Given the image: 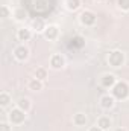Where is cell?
Segmentation results:
<instances>
[{
    "label": "cell",
    "instance_id": "6da1fadb",
    "mask_svg": "<svg viewBox=\"0 0 129 131\" xmlns=\"http://www.w3.org/2000/svg\"><path fill=\"white\" fill-rule=\"evenodd\" d=\"M111 95L119 101H125L129 98V84L125 81H117L111 89Z\"/></svg>",
    "mask_w": 129,
    "mask_h": 131
},
{
    "label": "cell",
    "instance_id": "7a4b0ae2",
    "mask_svg": "<svg viewBox=\"0 0 129 131\" xmlns=\"http://www.w3.org/2000/svg\"><path fill=\"white\" fill-rule=\"evenodd\" d=\"M8 119H9V124L12 125H20L26 121V111H23L21 108H12L8 114Z\"/></svg>",
    "mask_w": 129,
    "mask_h": 131
},
{
    "label": "cell",
    "instance_id": "3957f363",
    "mask_svg": "<svg viewBox=\"0 0 129 131\" xmlns=\"http://www.w3.org/2000/svg\"><path fill=\"white\" fill-rule=\"evenodd\" d=\"M108 63L111 67H120L125 64V53L122 50H112L108 55Z\"/></svg>",
    "mask_w": 129,
    "mask_h": 131
},
{
    "label": "cell",
    "instance_id": "277c9868",
    "mask_svg": "<svg viewBox=\"0 0 129 131\" xmlns=\"http://www.w3.org/2000/svg\"><path fill=\"white\" fill-rule=\"evenodd\" d=\"M96 20H97V15L93 11H90V9L84 11V12L79 15V21H81L84 26H93V25H96Z\"/></svg>",
    "mask_w": 129,
    "mask_h": 131
},
{
    "label": "cell",
    "instance_id": "5b68a950",
    "mask_svg": "<svg viewBox=\"0 0 129 131\" xmlns=\"http://www.w3.org/2000/svg\"><path fill=\"white\" fill-rule=\"evenodd\" d=\"M14 57H15L17 61H26V60L29 58V49H28L24 44L17 46V47L14 49Z\"/></svg>",
    "mask_w": 129,
    "mask_h": 131
},
{
    "label": "cell",
    "instance_id": "8992f818",
    "mask_svg": "<svg viewBox=\"0 0 129 131\" xmlns=\"http://www.w3.org/2000/svg\"><path fill=\"white\" fill-rule=\"evenodd\" d=\"M115 82H117V78L112 73H103L102 78H100V85L105 87V89H112Z\"/></svg>",
    "mask_w": 129,
    "mask_h": 131
},
{
    "label": "cell",
    "instance_id": "52a82bcc",
    "mask_svg": "<svg viewBox=\"0 0 129 131\" xmlns=\"http://www.w3.org/2000/svg\"><path fill=\"white\" fill-rule=\"evenodd\" d=\"M64 66H65V58L61 55V53H55V55H52V58H50V67H52V69H55V70H61Z\"/></svg>",
    "mask_w": 129,
    "mask_h": 131
},
{
    "label": "cell",
    "instance_id": "ba28073f",
    "mask_svg": "<svg viewBox=\"0 0 129 131\" xmlns=\"http://www.w3.org/2000/svg\"><path fill=\"white\" fill-rule=\"evenodd\" d=\"M43 34H44V38H47V40H56L58 35H59V29H58V26L50 25V26H47V28L44 29Z\"/></svg>",
    "mask_w": 129,
    "mask_h": 131
},
{
    "label": "cell",
    "instance_id": "9c48e42d",
    "mask_svg": "<svg viewBox=\"0 0 129 131\" xmlns=\"http://www.w3.org/2000/svg\"><path fill=\"white\" fill-rule=\"evenodd\" d=\"M114 104H115V98H114L112 95H103V96L100 98V107L105 108V110L112 108Z\"/></svg>",
    "mask_w": 129,
    "mask_h": 131
},
{
    "label": "cell",
    "instance_id": "30bf717a",
    "mask_svg": "<svg viewBox=\"0 0 129 131\" xmlns=\"http://www.w3.org/2000/svg\"><path fill=\"white\" fill-rule=\"evenodd\" d=\"M31 37H32V31L28 29V28H20L18 32H17V38L20 41H29Z\"/></svg>",
    "mask_w": 129,
    "mask_h": 131
},
{
    "label": "cell",
    "instance_id": "8fae6325",
    "mask_svg": "<svg viewBox=\"0 0 129 131\" xmlns=\"http://www.w3.org/2000/svg\"><path fill=\"white\" fill-rule=\"evenodd\" d=\"M73 124H74L76 127H84V125L87 124V116H85L84 113H76V114L73 116Z\"/></svg>",
    "mask_w": 129,
    "mask_h": 131
},
{
    "label": "cell",
    "instance_id": "7c38bea8",
    "mask_svg": "<svg viewBox=\"0 0 129 131\" xmlns=\"http://www.w3.org/2000/svg\"><path fill=\"white\" fill-rule=\"evenodd\" d=\"M31 26H32L31 29H33L35 32H44V29L47 28L41 18H35V20H32V25H31Z\"/></svg>",
    "mask_w": 129,
    "mask_h": 131
},
{
    "label": "cell",
    "instance_id": "4fadbf2b",
    "mask_svg": "<svg viewBox=\"0 0 129 131\" xmlns=\"http://www.w3.org/2000/svg\"><path fill=\"white\" fill-rule=\"evenodd\" d=\"M31 105H32V104H31V99L29 98H20L18 99V102H17V107L21 108V110L26 111V113L31 110Z\"/></svg>",
    "mask_w": 129,
    "mask_h": 131
},
{
    "label": "cell",
    "instance_id": "5bb4252c",
    "mask_svg": "<svg viewBox=\"0 0 129 131\" xmlns=\"http://www.w3.org/2000/svg\"><path fill=\"white\" fill-rule=\"evenodd\" d=\"M97 125H99V127H100L103 131H106V130H109V128H111L112 122H111V119H109V117H106V116H102V117L97 121Z\"/></svg>",
    "mask_w": 129,
    "mask_h": 131
},
{
    "label": "cell",
    "instance_id": "9a60e30c",
    "mask_svg": "<svg viewBox=\"0 0 129 131\" xmlns=\"http://www.w3.org/2000/svg\"><path fill=\"white\" fill-rule=\"evenodd\" d=\"M28 85H29V89H31L32 92H40V90H43V81H40V79H36V78H32Z\"/></svg>",
    "mask_w": 129,
    "mask_h": 131
},
{
    "label": "cell",
    "instance_id": "2e32d148",
    "mask_svg": "<svg viewBox=\"0 0 129 131\" xmlns=\"http://www.w3.org/2000/svg\"><path fill=\"white\" fill-rule=\"evenodd\" d=\"M33 78H36V79H40V81H44V79L47 78V70H46L44 67H38V69H35V72H33Z\"/></svg>",
    "mask_w": 129,
    "mask_h": 131
},
{
    "label": "cell",
    "instance_id": "e0dca14e",
    "mask_svg": "<svg viewBox=\"0 0 129 131\" xmlns=\"http://www.w3.org/2000/svg\"><path fill=\"white\" fill-rule=\"evenodd\" d=\"M81 6V0H65V8L68 11H76Z\"/></svg>",
    "mask_w": 129,
    "mask_h": 131
},
{
    "label": "cell",
    "instance_id": "ac0fdd59",
    "mask_svg": "<svg viewBox=\"0 0 129 131\" xmlns=\"http://www.w3.org/2000/svg\"><path fill=\"white\" fill-rule=\"evenodd\" d=\"M14 17H15V20H17V21H23V20L26 18V11H24V9H21V8H18V9H15V11H14Z\"/></svg>",
    "mask_w": 129,
    "mask_h": 131
},
{
    "label": "cell",
    "instance_id": "d6986e66",
    "mask_svg": "<svg viewBox=\"0 0 129 131\" xmlns=\"http://www.w3.org/2000/svg\"><path fill=\"white\" fill-rule=\"evenodd\" d=\"M9 102H11L9 93H8V92H2V93H0V105H2V107H6Z\"/></svg>",
    "mask_w": 129,
    "mask_h": 131
},
{
    "label": "cell",
    "instance_id": "ffe728a7",
    "mask_svg": "<svg viewBox=\"0 0 129 131\" xmlns=\"http://www.w3.org/2000/svg\"><path fill=\"white\" fill-rule=\"evenodd\" d=\"M117 6L122 11H129V0H117Z\"/></svg>",
    "mask_w": 129,
    "mask_h": 131
},
{
    "label": "cell",
    "instance_id": "44dd1931",
    "mask_svg": "<svg viewBox=\"0 0 129 131\" xmlns=\"http://www.w3.org/2000/svg\"><path fill=\"white\" fill-rule=\"evenodd\" d=\"M12 124H8V122H2L0 124V131H12V127H11Z\"/></svg>",
    "mask_w": 129,
    "mask_h": 131
},
{
    "label": "cell",
    "instance_id": "7402d4cb",
    "mask_svg": "<svg viewBox=\"0 0 129 131\" xmlns=\"http://www.w3.org/2000/svg\"><path fill=\"white\" fill-rule=\"evenodd\" d=\"M9 14H11L9 8H8L6 5H3V6H2V18H8V17H9Z\"/></svg>",
    "mask_w": 129,
    "mask_h": 131
},
{
    "label": "cell",
    "instance_id": "603a6c76",
    "mask_svg": "<svg viewBox=\"0 0 129 131\" xmlns=\"http://www.w3.org/2000/svg\"><path fill=\"white\" fill-rule=\"evenodd\" d=\"M88 131H103V130H102L99 125H94V127H91V128H90Z\"/></svg>",
    "mask_w": 129,
    "mask_h": 131
},
{
    "label": "cell",
    "instance_id": "cb8c5ba5",
    "mask_svg": "<svg viewBox=\"0 0 129 131\" xmlns=\"http://www.w3.org/2000/svg\"><path fill=\"white\" fill-rule=\"evenodd\" d=\"M114 131H126V130H125V128H115Z\"/></svg>",
    "mask_w": 129,
    "mask_h": 131
},
{
    "label": "cell",
    "instance_id": "d4e9b609",
    "mask_svg": "<svg viewBox=\"0 0 129 131\" xmlns=\"http://www.w3.org/2000/svg\"><path fill=\"white\" fill-rule=\"evenodd\" d=\"M97 2H105V0H97Z\"/></svg>",
    "mask_w": 129,
    "mask_h": 131
}]
</instances>
